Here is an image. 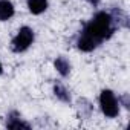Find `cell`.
Returning <instances> with one entry per match:
<instances>
[{"label": "cell", "instance_id": "6da1fadb", "mask_svg": "<svg viewBox=\"0 0 130 130\" xmlns=\"http://www.w3.org/2000/svg\"><path fill=\"white\" fill-rule=\"evenodd\" d=\"M115 29H116V28L113 26L109 12L100 11V12H96V14L84 25L81 34L90 37L96 44H101L104 40H109V38L113 35Z\"/></svg>", "mask_w": 130, "mask_h": 130}, {"label": "cell", "instance_id": "7a4b0ae2", "mask_svg": "<svg viewBox=\"0 0 130 130\" xmlns=\"http://www.w3.org/2000/svg\"><path fill=\"white\" fill-rule=\"evenodd\" d=\"M34 31L29 28V26H22L17 32V35L12 38L11 41V49L12 52L15 54H20V52H25L29 49V46L34 43Z\"/></svg>", "mask_w": 130, "mask_h": 130}, {"label": "cell", "instance_id": "3957f363", "mask_svg": "<svg viewBox=\"0 0 130 130\" xmlns=\"http://www.w3.org/2000/svg\"><path fill=\"white\" fill-rule=\"evenodd\" d=\"M100 107L107 118H116L119 115V103L110 89H104L100 93Z\"/></svg>", "mask_w": 130, "mask_h": 130}, {"label": "cell", "instance_id": "277c9868", "mask_svg": "<svg viewBox=\"0 0 130 130\" xmlns=\"http://www.w3.org/2000/svg\"><path fill=\"white\" fill-rule=\"evenodd\" d=\"M110 19H112V23L115 28H124L127 29L130 26V20H128V15L125 14V11H122L121 8H112V11L109 12Z\"/></svg>", "mask_w": 130, "mask_h": 130}, {"label": "cell", "instance_id": "5b68a950", "mask_svg": "<svg viewBox=\"0 0 130 130\" xmlns=\"http://www.w3.org/2000/svg\"><path fill=\"white\" fill-rule=\"evenodd\" d=\"M6 127H8V128H26V130L31 128V125H29V124L22 118V115H20L19 112H15V110H12V112L8 113V116H6Z\"/></svg>", "mask_w": 130, "mask_h": 130}, {"label": "cell", "instance_id": "8992f818", "mask_svg": "<svg viewBox=\"0 0 130 130\" xmlns=\"http://www.w3.org/2000/svg\"><path fill=\"white\" fill-rule=\"evenodd\" d=\"M77 110H78V116L83 119H87L92 116L93 112V104L87 100V98H80L77 101Z\"/></svg>", "mask_w": 130, "mask_h": 130}, {"label": "cell", "instance_id": "52a82bcc", "mask_svg": "<svg viewBox=\"0 0 130 130\" xmlns=\"http://www.w3.org/2000/svg\"><path fill=\"white\" fill-rule=\"evenodd\" d=\"M15 14V8L11 0H0V22H8Z\"/></svg>", "mask_w": 130, "mask_h": 130}, {"label": "cell", "instance_id": "ba28073f", "mask_svg": "<svg viewBox=\"0 0 130 130\" xmlns=\"http://www.w3.org/2000/svg\"><path fill=\"white\" fill-rule=\"evenodd\" d=\"M26 5H28L29 12H32L34 15L43 14L47 9V6H49L47 0H26Z\"/></svg>", "mask_w": 130, "mask_h": 130}, {"label": "cell", "instance_id": "9c48e42d", "mask_svg": "<svg viewBox=\"0 0 130 130\" xmlns=\"http://www.w3.org/2000/svg\"><path fill=\"white\" fill-rule=\"evenodd\" d=\"M54 68L57 69V72L64 78L71 74V63L66 57H57L54 61Z\"/></svg>", "mask_w": 130, "mask_h": 130}, {"label": "cell", "instance_id": "30bf717a", "mask_svg": "<svg viewBox=\"0 0 130 130\" xmlns=\"http://www.w3.org/2000/svg\"><path fill=\"white\" fill-rule=\"evenodd\" d=\"M54 95L57 96V100H60L61 103H71V93L69 90L64 87L61 83H55L54 84Z\"/></svg>", "mask_w": 130, "mask_h": 130}, {"label": "cell", "instance_id": "8fae6325", "mask_svg": "<svg viewBox=\"0 0 130 130\" xmlns=\"http://www.w3.org/2000/svg\"><path fill=\"white\" fill-rule=\"evenodd\" d=\"M118 103H119V106H124L125 109H128L130 107V96H128V93H122L118 98Z\"/></svg>", "mask_w": 130, "mask_h": 130}, {"label": "cell", "instance_id": "7c38bea8", "mask_svg": "<svg viewBox=\"0 0 130 130\" xmlns=\"http://www.w3.org/2000/svg\"><path fill=\"white\" fill-rule=\"evenodd\" d=\"M86 2H87L89 5H92L93 8H96V6L100 5V2H101V0H86Z\"/></svg>", "mask_w": 130, "mask_h": 130}, {"label": "cell", "instance_id": "4fadbf2b", "mask_svg": "<svg viewBox=\"0 0 130 130\" xmlns=\"http://www.w3.org/2000/svg\"><path fill=\"white\" fill-rule=\"evenodd\" d=\"M3 74V66H2V63H0V75Z\"/></svg>", "mask_w": 130, "mask_h": 130}]
</instances>
